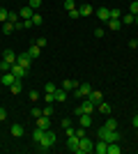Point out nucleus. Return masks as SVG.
Wrapping results in <instances>:
<instances>
[{
    "label": "nucleus",
    "instance_id": "32",
    "mask_svg": "<svg viewBox=\"0 0 138 154\" xmlns=\"http://www.w3.org/2000/svg\"><path fill=\"white\" fill-rule=\"evenodd\" d=\"M7 16H9V12H7L5 7H0V23H5V21H7Z\"/></svg>",
    "mask_w": 138,
    "mask_h": 154
},
{
    "label": "nucleus",
    "instance_id": "12",
    "mask_svg": "<svg viewBox=\"0 0 138 154\" xmlns=\"http://www.w3.org/2000/svg\"><path fill=\"white\" fill-rule=\"evenodd\" d=\"M14 81H16V76H14L12 71H7V74H2V76H0V83H2V85H7V88H9V85H12Z\"/></svg>",
    "mask_w": 138,
    "mask_h": 154
},
{
    "label": "nucleus",
    "instance_id": "34",
    "mask_svg": "<svg viewBox=\"0 0 138 154\" xmlns=\"http://www.w3.org/2000/svg\"><path fill=\"white\" fill-rule=\"evenodd\" d=\"M129 12H131L133 16H136V14H138V0H133L131 5H129Z\"/></svg>",
    "mask_w": 138,
    "mask_h": 154
},
{
    "label": "nucleus",
    "instance_id": "36",
    "mask_svg": "<svg viewBox=\"0 0 138 154\" xmlns=\"http://www.w3.org/2000/svg\"><path fill=\"white\" fill-rule=\"evenodd\" d=\"M74 134L78 136V138H83V136H85V127H81V124H78V129H74Z\"/></svg>",
    "mask_w": 138,
    "mask_h": 154
},
{
    "label": "nucleus",
    "instance_id": "31",
    "mask_svg": "<svg viewBox=\"0 0 138 154\" xmlns=\"http://www.w3.org/2000/svg\"><path fill=\"white\" fill-rule=\"evenodd\" d=\"M9 69H12V64H9V62H5V60H0V71H2V74H7Z\"/></svg>",
    "mask_w": 138,
    "mask_h": 154
},
{
    "label": "nucleus",
    "instance_id": "27",
    "mask_svg": "<svg viewBox=\"0 0 138 154\" xmlns=\"http://www.w3.org/2000/svg\"><path fill=\"white\" fill-rule=\"evenodd\" d=\"M122 147H120V143H108V154H120Z\"/></svg>",
    "mask_w": 138,
    "mask_h": 154
},
{
    "label": "nucleus",
    "instance_id": "2",
    "mask_svg": "<svg viewBox=\"0 0 138 154\" xmlns=\"http://www.w3.org/2000/svg\"><path fill=\"white\" fill-rule=\"evenodd\" d=\"M55 143H58V136H55V131H53V129H46L44 138L39 140V152H48V149H51Z\"/></svg>",
    "mask_w": 138,
    "mask_h": 154
},
{
    "label": "nucleus",
    "instance_id": "23",
    "mask_svg": "<svg viewBox=\"0 0 138 154\" xmlns=\"http://www.w3.org/2000/svg\"><path fill=\"white\" fill-rule=\"evenodd\" d=\"M23 134H26V129L21 127V124H14V127H12V136H14V138H21Z\"/></svg>",
    "mask_w": 138,
    "mask_h": 154
},
{
    "label": "nucleus",
    "instance_id": "6",
    "mask_svg": "<svg viewBox=\"0 0 138 154\" xmlns=\"http://www.w3.org/2000/svg\"><path fill=\"white\" fill-rule=\"evenodd\" d=\"M30 62H32V58H30V53H19V55H16V64H21V67H26V69H30Z\"/></svg>",
    "mask_w": 138,
    "mask_h": 154
},
{
    "label": "nucleus",
    "instance_id": "16",
    "mask_svg": "<svg viewBox=\"0 0 138 154\" xmlns=\"http://www.w3.org/2000/svg\"><path fill=\"white\" fill-rule=\"evenodd\" d=\"M16 55H19V53H14V51H9V48H7V51L2 53V60H5V62H9V64H14V62H16Z\"/></svg>",
    "mask_w": 138,
    "mask_h": 154
},
{
    "label": "nucleus",
    "instance_id": "28",
    "mask_svg": "<svg viewBox=\"0 0 138 154\" xmlns=\"http://www.w3.org/2000/svg\"><path fill=\"white\" fill-rule=\"evenodd\" d=\"M104 127H106V129H118V120H115V117H108Z\"/></svg>",
    "mask_w": 138,
    "mask_h": 154
},
{
    "label": "nucleus",
    "instance_id": "41",
    "mask_svg": "<svg viewBox=\"0 0 138 154\" xmlns=\"http://www.w3.org/2000/svg\"><path fill=\"white\" fill-rule=\"evenodd\" d=\"M28 97H30V101H32V103L37 101V99H39V94H37V92H35V90H32V92H28Z\"/></svg>",
    "mask_w": 138,
    "mask_h": 154
},
{
    "label": "nucleus",
    "instance_id": "43",
    "mask_svg": "<svg viewBox=\"0 0 138 154\" xmlns=\"http://www.w3.org/2000/svg\"><path fill=\"white\" fill-rule=\"evenodd\" d=\"M30 115H32V117H35V120H37V117H39V115H41V108H32V113H30Z\"/></svg>",
    "mask_w": 138,
    "mask_h": 154
},
{
    "label": "nucleus",
    "instance_id": "7",
    "mask_svg": "<svg viewBox=\"0 0 138 154\" xmlns=\"http://www.w3.org/2000/svg\"><path fill=\"white\" fill-rule=\"evenodd\" d=\"M9 71H12V74H14L16 78H21V81H23V78L28 76V69H26V67H21V64H16V62L12 64V69H9Z\"/></svg>",
    "mask_w": 138,
    "mask_h": 154
},
{
    "label": "nucleus",
    "instance_id": "26",
    "mask_svg": "<svg viewBox=\"0 0 138 154\" xmlns=\"http://www.w3.org/2000/svg\"><path fill=\"white\" fill-rule=\"evenodd\" d=\"M108 28H111V30H120V28H122V21L120 19H108Z\"/></svg>",
    "mask_w": 138,
    "mask_h": 154
},
{
    "label": "nucleus",
    "instance_id": "35",
    "mask_svg": "<svg viewBox=\"0 0 138 154\" xmlns=\"http://www.w3.org/2000/svg\"><path fill=\"white\" fill-rule=\"evenodd\" d=\"M41 115H46V117H51V115H53V108H51V103H48L46 108H41Z\"/></svg>",
    "mask_w": 138,
    "mask_h": 154
},
{
    "label": "nucleus",
    "instance_id": "11",
    "mask_svg": "<svg viewBox=\"0 0 138 154\" xmlns=\"http://www.w3.org/2000/svg\"><path fill=\"white\" fill-rule=\"evenodd\" d=\"M87 99H90V101L94 103V106H97L99 101H104V92H101V90H92V92H90V97H87Z\"/></svg>",
    "mask_w": 138,
    "mask_h": 154
},
{
    "label": "nucleus",
    "instance_id": "24",
    "mask_svg": "<svg viewBox=\"0 0 138 154\" xmlns=\"http://www.w3.org/2000/svg\"><path fill=\"white\" fill-rule=\"evenodd\" d=\"M62 88H65L67 92H72V90H76V88H78V83H76V81H69V78H67L65 83H62Z\"/></svg>",
    "mask_w": 138,
    "mask_h": 154
},
{
    "label": "nucleus",
    "instance_id": "9",
    "mask_svg": "<svg viewBox=\"0 0 138 154\" xmlns=\"http://www.w3.org/2000/svg\"><path fill=\"white\" fill-rule=\"evenodd\" d=\"M78 140H81V138H78V136H76V134L67 136V147L72 149V152H76V147H78Z\"/></svg>",
    "mask_w": 138,
    "mask_h": 154
},
{
    "label": "nucleus",
    "instance_id": "29",
    "mask_svg": "<svg viewBox=\"0 0 138 154\" xmlns=\"http://www.w3.org/2000/svg\"><path fill=\"white\" fill-rule=\"evenodd\" d=\"M44 23V16L41 14H32V26H41Z\"/></svg>",
    "mask_w": 138,
    "mask_h": 154
},
{
    "label": "nucleus",
    "instance_id": "48",
    "mask_svg": "<svg viewBox=\"0 0 138 154\" xmlns=\"http://www.w3.org/2000/svg\"><path fill=\"white\" fill-rule=\"evenodd\" d=\"M5 117H7V110H5V108H0V122H2Z\"/></svg>",
    "mask_w": 138,
    "mask_h": 154
},
{
    "label": "nucleus",
    "instance_id": "46",
    "mask_svg": "<svg viewBox=\"0 0 138 154\" xmlns=\"http://www.w3.org/2000/svg\"><path fill=\"white\" fill-rule=\"evenodd\" d=\"M69 16H72V19H78L81 14H78V9H72V12H69Z\"/></svg>",
    "mask_w": 138,
    "mask_h": 154
},
{
    "label": "nucleus",
    "instance_id": "47",
    "mask_svg": "<svg viewBox=\"0 0 138 154\" xmlns=\"http://www.w3.org/2000/svg\"><path fill=\"white\" fill-rule=\"evenodd\" d=\"M129 46H131V48H136V46H138V39H136V37L129 39Z\"/></svg>",
    "mask_w": 138,
    "mask_h": 154
},
{
    "label": "nucleus",
    "instance_id": "8",
    "mask_svg": "<svg viewBox=\"0 0 138 154\" xmlns=\"http://www.w3.org/2000/svg\"><path fill=\"white\" fill-rule=\"evenodd\" d=\"M94 14H97V19L104 21V23H108V19H111V9H108V7H99V9H94Z\"/></svg>",
    "mask_w": 138,
    "mask_h": 154
},
{
    "label": "nucleus",
    "instance_id": "10",
    "mask_svg": "<svg viewBox=\"0 0 138 154\" xmlns=\"http://www.w3.org/2000/svg\"><path fill=\"white\" fill-rule=\"evenodd\" d=\"M97 110L101 113V115H111V113H113V108H111V103H108V101H99Z\"/></svg>",
    "mask_w": 138,
    "mask_h": 154
},
{
    "label": "nucleus",
    "instance_id": "50",
    "mask_svg": "<svg viewBox=\"0 0 138 154\" xmlns=\"http://www.w3.org/2000/svg\"><path fill=\"white\" fill-rule=\"evenodd\" d=\"M133 23H138V14H136V16H133Z\"/></svg>",
    "mask_w": 138,
    "mask_h": 154
},
{
    "label": "nucleus",
    "instance_id": "25",
    "mask_svg": "<svg viewBox=\"0 0 138 154\" xmlns=\"http://www.w3.org/2000/svg\"><path fill=\"white\" fill-rule=\"evenodd\" d=\"M14 30H16V28H14L12 21H5V23H2V32H5V35H12Z\"/></svg>",
    "mask_w": 138,
    "mask_h": 154
},
{
    "label": "nucleus",
    "instance_id": "39",
    "mask_svg": "<svg viewBox=\"0 0 138 154\" xmlns=\"http://www.w3.org/2000/svg\"><path fill=\"white\" fill-rule=\"evenodd\" d=\"M35 44H37V46H41V48H44V46H46V37H37V39H35Z\"/></svg>",
    "mask_w": 138,
    "mask_h": 154
},
{
    "label": "nucleus",
    "instance_id": "13",
    "mask_svg": "<svg viewBox=\"0 0 138 154\" xmlns=\"http://www.w3.org/2000/svg\"><path fill=\"white\" fill-rule=\"evenodd\" d=\"M94 152H97V154H108V143L99 138V143L94 145Z\"/></svg>",
    "mask_w": 138,
    "mask_h": 154
},
{
    "label": "nucleus",
    "instance_id": "42",
    "mask_svg": "<svg viewBox=\"0 0 138 154\" xmlns=\"http://www.w3.org/2000/svg\"><path fill=\"white\" fill-rule=\"evenodd\" d=\"M14 28H16V30H23V28H26V21H16V23H14Z\"/></svg>",
    "mask_w": 138,
    "mask_h": 154
},
{
    "label": "nucleus",
    "instance_id": "49",
    "mask_svg": "<svg viewBox=\"0 0 138 154\" xmlns=\"http://www.w3.org/2000/svg\"><path fill=\"white\" fill-rule=\"evenodd\" d=\"M131 124H133V127H136V129H138V115H136V117H133V122H131Z\"/></svg>",
    "mask_w": 138,
    "mask_h": 154
},
{
    "label": "nucleus",
    "instance_id": "51",
    "mask_svg": "<svg viewBox=\"0 0 138 154\" xmlns=\"http://www.w3.org/2000/svg\"><path fill=\"white\" fill-rule=\"evenodd\" d=\"M136 39H138V35H136Z\"/></svg>",
    "mask_w": 138,
    "mask_h": 154
},
{
    "label": "nucleus",
    "instance_id": "21",
    "mask_svg": "<svg viewBox=\"0 0 138 154\" xmlns=\"http://www.w3.org/2000/svg\"><path fill=\"white\" fill-rule=\"evenodd\" d=\"M19 16H21V19H32V7H30V5H28V7H23V9H21V12H19Z\"/></svg>",
    "mask_w": 138,
    "mask_h": 154
},
{
    "label": "nucleus",
    "instance_id": "44",
    "mask_svg": "<svg viewBox=\"0 0 138 154\" xmlns=\"http://www.w3.org/2000/svg\"><path fill=\"white\" fill-rule=\"evenodd\" d=\"M39 5H41V0H30V7H32V9H37Z\"/></svg>",
    "mask_w": 138,
    "mask_h": 154
},
{
    "label": "nucleus",
    "instance_id": "40",
    "mask_svg": "<svg viewBox=\"0 0 138 154\" xmlns=\"http://www.w3.org/2000/svg\"><path fill=\"white\" fill-rule=\"evenodd\" d=\"M62 129H65V131H67V129H74L72 122H69V117H65V120H62Z\"/></svg>",
    "mask_w": 138,
    "mask_h": 154
},
{
    "label": "nucleus",
    "instance_id": "18",
    "mask_svg": "<svg viewBox=\"0 0 138 154\" xmlns=\"http://www.w3.org/2000/svg\"><path fill=\"white\" fill-rule=\"evenodd\" d=\"M44 134H46V129H39V127H37V129L32 131V140L37 143V145H39V140L44 138Z\"/></svg>",
    "mask_w": 138,
    "mask_h": 154
},
{
    "label": "nucleus",
    "instance_id": "33",
    "mask_svg": "<svg viewBox=\"0 0 138 154\" xmlns=\"http://www.w3.org/2000/svg\"><path fill=\"white\" fill-rule=\"evenodd\" d=\"M62 5H65V9H67V12H72V9H76V5H74V0H65Z\"/></svg>",
    "mask_w": 138,
    "mask_h": 154
},
{
    "label": "nucleus",
    "instance_id": "3",
    "mask_svg": "<svg viewBox=\"0 0 138 154\" xmlns=\"http://www.w3.org/2000/svg\"><path fill=\"white\" fill-rule=\"evenodd\" d=\"M90 152H94V143L90 140V138H81L78 140V147H76V154H90Z\"/></svg>",
    "mask_w": 138,
    "mask_h": 154
},
{
    "label": "nucleus",
    "instance_id": "1",
    "mask_svg": "<svg viewBox=\"0 0 138 154\" xmlns=\"http://www.w3.org/2000/svg\"><path fill=\"white\" fill-rule=\"evenodd\" d=\"M97 136L106 143H120V138H122V134H120L118 129H106V127L97 129Z\"/></svg>",
    "mask_w": 138,
    "mask_h": 154
},
{
    "label": "nucleus",
    "instance_id": "37",
    "mask_svg": "<svg viewBox=\"0 0 138 154\" xmlns=\"http://www.w3.org/2000/svg\"><path fill=\"white\" fill-rule=\"evenodd\" d=\"M7 21H12V23H16V21H19V12H9Z\"/></svg>",
    "mask_w": 138,
    "mask_h": 154
},
{
    "label": "nucleus",
    "instance_id": "30",
    "mask_svg": "<svg viewBox=\"0 0 138 154\" xmlns=\"http://www.w3.org/2000/svg\"><path fill=\"white\" fill-rule=\"evenodd\" d=\"M111 19H122V9L113 7V9H111Z\"/></svg>",
    "mask_w": 138,
    "mask_h": 154
},
{
    "label": "nucleus",
    "instance_id": "17",
    "mask_svg": "<svg viewBox=\"0 0 138 154\" xmlns=\"http://www.w3.org/2000/svg\"><path fill=\"white\" fill-rule=\"evenodd\" d=\"M37 127H39V129H48V127H51V117L39 115V117H37Z\"/></svg>",
    "mask_w": 138,
    "mask_h": 154
},
{
    "label": "nucleus",
    "instance_id": "15",
    "mask_svg": "<svg viewBox=\"0 0 138 154\" xmlns=\"http://www.w3.org/2000/svg\"><path fill=\"white\" fill-rule=\"evenodd\" d=\"M9 92H12V94H19V92H23V83H21V78H16V81L9 85Z\"/></svg>",
    "mask_w": 138,
    "mask_h": 154
},
{
    "label": "nucleus",
    "instance_id": "22",
    "mask_svg": "<svg viewBox=\"0 0 138 154\" xmlns=\"http://www.w3.org/2000/svg\"><path fill=\"white\" fill-rule=\"evenodd\" d=\"M28 53H30V58H39V55H41V46H37V44H32V46H30V51H28Z\"/></svg>",
    "mask_w": 138,
    "mask_h": 154
},
{
    "label": "nucleus",
    "instance_id": "20",
    "mask_svg": "<svg viewBox=\"0 0 138 154\" xmlns=\"http://www.w3.org/2000/svg\"><path fill=\"white\" fill-rule=\"evenodd\" d=\"M78 14H81V16H92V14H94V9H92V7L85 2L83 7H78Z\"/></svg>",
    "mask_w": 138,
    "mask_h": 154
},
{
    "label": "nucleus",
    "instance_id": "5",
    "mask_svg": "<svg viewBox=\"0 0 138 154\" xmlns=\"http://www.w3.org/2000/svg\"><path fill=\"white\" fill-rule=\"evenodd\" d=\"M90 92H92L90 83H81L78 88L74 90V94H76V97H81V99H85V97H90Z\"/></svg>",
    "mask_w": 138,
    "mask_h": 154
},
{
    "label": "nucleus",
    "instance_id": "45",
    "mask_svg": "<svg viewBox=\"0 0 138 154\" xmlns=\"http://www.w3.org/2000/svg\"><path fill=\"white\" fill-rule=\"evenodd\" d=\"M94 37H104V28H97V30H94Z\"/></svg>",
    "mask_w": 138,
    "mask_h": 154
},
{
    "label": "nucleus",
    "instance_id": "38",
    "mask_svg": "<svg viewBox=\"0 0 138 154\" xmlns=\"http://www.w3.org/2000/svg\"><path fill=\"white\" fill-rule=\"evenodd\" d=\"M120 21H124L127 26H129V23H133V14L129 12V14H124V19H120Z\"/></svg>",
    "mask_w": 138,
    "mask_h": 154
},
{
    "label": "nucleus",
    "instance_id": "19",
    "mask_svg": "<svg viewBox=\"0 0 138 154\" xmlns=\"http://www.w3.org/2000/svg\"><path fill=\"white\" fill-rule=\"evenodd\" d=\"M55 101H67V90L65 88H58V90H55Z\"/></svg>",
    "mask_w": 138,
    "mask_h": 154
},
{
    "label": "nucleus",
    "instance_id": "14",
    "mask_svg": "<svg viewBox=\"0 0 138 154\" xmlns=\"http://www.w3.org/2000/svg\"><path fill=\"white\" fill-rule=\"evenodd\" d=\"M78 124H81V127H85V129H90L92 127V117L87 115V113H83V115H78Z\"/></svg>",
    "mask_w": 138,
    "mask_h": 154
},
{
    "label": "nucleus",
    "instance_id": "4",
    "mask_svg": "<svg viewBox=\"0 0 138 154\" xmlns=\"http://www.w3.org/2000/svg\"><path fill=\"white\" fill-rule=\"evenodd\" d=\"M94 110H97V106H94V103H92L90 99H87V97H85V99H83V103H81L78 108L74 110V113H76V115H83V113H87V115H92Z\"/></svg>",
    "mask_w": 138,
    "mask_h": 154
}]
</instances>
